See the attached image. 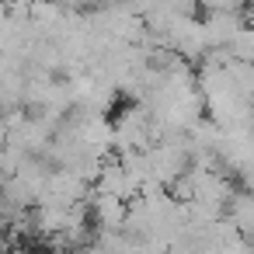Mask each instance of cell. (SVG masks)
<instances>
[{"label": "cell", "mask_w": 254, "mask_h": 254, "mask_svg": "<svg viewBox=\"0 0 254 254\" xmlns=\"http://www.w3.org/2000/svg\"><path fill=\"white\" fill-rule=\"evenodd\" d=\"M126 205H129V202L112 198V195H98V191H91V198H87V212L94 216L98 230H122V223H126Z\"/></svg>", "instance_id": "6da1fadb"}, {"label": "cell", "mask_w": 254, "mask_h": 254, "mask_svg": "<svg viewBox=\"0 0 254 254\" xmlns=\"http://www.w3.org/2000/svg\"><path fill=\"white\" fill-rule=\"evenodd\" d=\"M198 4L209 11V14H240L244 11V0H198Z\"/></svg>", "instance_id": "7a4b0ae2"}]
</instances>
